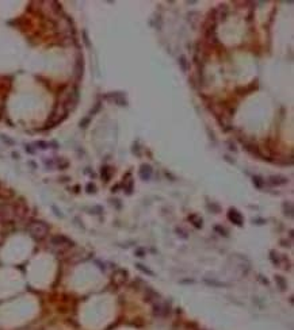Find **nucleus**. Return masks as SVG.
<instances>
[{"label": "nucleus", "instance_id": "1", "mask_svg": "<svg viewBox=\"0 0 294 330\" xmlns=\"http://www.w3.org/2000/svg\"><path fill=\"white\" fill-rule=\"evenodd\" d=\"M27 231L30 233L33 238L35 239H42L45 238L47 234H49V228H47V225L44 223V222L41 221H34L31 222L29 226H27Z\"/></svg>", "mask_w": 294, "mask_h": 330}, {"label": "nucleus", "instance_id": "2", "mask_svg": "<svg viewBox=\"0 0 294 330\" xmlns=\"http://www.w3.org/2000/svg\"><path fill=\"white\" fill-rule=\"evenodd\" d=\"M50 245L58 250H67L68 248L73 246V242L67 237H64V235H56V237L50 239Z\"/></svg>", "mask_w": 294, "mask_h": 330}, {"label": "nucleus", "instance_id": "3", "mask_svg": "<svg viewBox=\"0 0 294 330\" xmlns=\"http://www.w3.org/2000/svg\"><path fill=\"white\" fill-rule=\"evenodd\" d=\"M14 215H15L14 207L11 204H8L7 202H4V200H0V217L3 219H11Z\"/></svg>", "mask_w": 294, "mask_h": 330}, {"label": "nucleus", "instance_id": "4", "mask_svg": "<svg viewBox=\"0 0 294 330\" xmlns=\"http://www.w3.org/2000/svg\"><path fill=\"white\" fill-rule=\"evenodd\" d=\"M229 218H231L232 221H235L237 225H241V222H243L241 221V215L237 211H235V210H232V211L229 212Z\"/></svg>", "mask_w": 294, "mask_h": 330}]
</instances>
